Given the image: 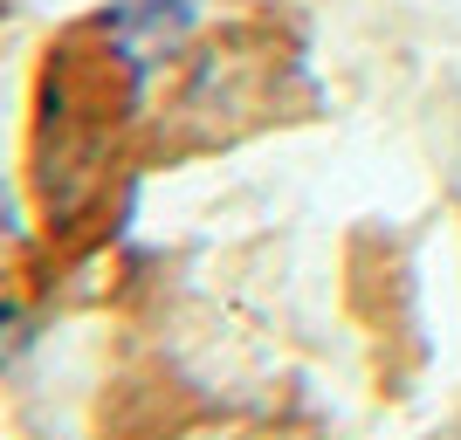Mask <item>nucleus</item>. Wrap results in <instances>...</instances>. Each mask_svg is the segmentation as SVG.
Returning <instances> with one entry per match:
<instances>
[]
</instances>
